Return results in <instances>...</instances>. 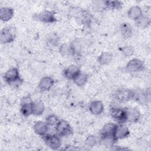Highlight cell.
<instances>
[{
	"mask_svg": "<svg viewBox=\"0 0 151 151\" xmlns=\"http://www.w3.org/2000/svg\"><path fill=\"white\" fill-rule=\"evenodd\" d=\"M150 24V19L144 14L140 17L138 19L135 21L136 25L141 29H145L147 28Z\"/></svg>",
	"mask_w": 151,
	"mask_h": 151,
	"instance_id": "d4e9b609",
	"label": "cell"
},
{
	"mask_svg": "<svg viewBox=\"0 0 151 151\" xmlns=\"http://www.w3.org/2000/svg\"><path fill=\"white\" fill-rule=\"evenodd\" d=\"M54 83V81L53 78L49 76H45L42 77L38 84V89L42 91H47L51 88Z\"/></svg>",
	"mask_w": 151,
	"mask_h": 151,
	"instance_id": "5bb4252c",
	"label": "cell"
},
{
	"mask_svg": "<svg viewBox=\"0 0 151 151\" xmlns=\"http://www.w3.org/2000/svg\"><path fill=\"white\" fill-rule=\"evenodd\" d=\"M32 100L29 96L23 97L20 102V111L25 117H28L32 114Z\"/></svg>",
	"mask_w": 151,
	"mask_h": 151,
	"instance_id": "30bf717a",
	"label": "cell"
},
{
	"mask_svg": "<svg viewBox=\"0 0 151 151\" xmlns=\"http://www.w3.org/2000/svg\"><path fill=\"white\" fill-rule=\"evenodd\" d=\"M72 55H79L81 51V45L78 39H75L69 45Z\"/></svg>",
	"mask_w": 151,
	"mask_h": 151,
	"instance_id": "7402d4cb",
	"label": "cell"
},
{
	"mask_svg": "<svg viewBox=\"0 0 151 151\" xmlns=\"http://www.w3.org/2000/svg\"><path fill=\"white\" fill-rule=\"evenodd\" d=\"M4 78L5 81L11 87L18 88L22 84L24 81L20 77L19 70L16 67L9 68L4 74Z\"/></svg>",
	"mask_w": 151,
	"mask_h": 151,
	"instance_id": "6da1fadb",
	"label": "cell"
},
{
	"mask_svg": "<svg viewBox=\"0 0 151 151\" xmlns=\"http://www.w3.org/2000/svg\"><path fill=\"white\" fill-rule=\"evenodd\" d=\"M113 55L112 54L107 51L102 52L100 55L98 57L97 61L100 65H106L112 60Z\"/></svg>",
	"mask_w": 151,
	"mask_h": 151,
	"instance_id": "603a6c76",
	"label": "cell"
},
{
	"mask_svg": "<svg viewBox=\"0 0 151 151\" xmlns=\"http://www.w3.org/2000/svg\"><path fill=\"white\" fill-rule=\"evenodd\" d=\"M130 134V131L124 123L116 124L114 131V138L117 141L120 139H123L127 137Z\"/></svg>",
	"mask_w": 151,
	"mask_h": 151,
	"instance_id": "8fae6325",
	"label": "cell"
},
{
	"mask_svg": "<svg viewBox=\"0 0 151 151\" xmlns=\"http://www.w3.org/2000/svg\"><path fill=\"white\" fill-rule=\"evenodd\" d=\"M80 73L81 71L79 67L75 64H72L64 70L63 75L65 78L73 80Z\"/></svg>",
	"mask_w": 151,
	"mask_h": 151,
	"instance_id": "4fadbf2b",
	"label": "cell"
},
{
	"mask_svg": "<svg viewBox=\"0 0 151 151\" xmlns=\"http://www.w3.org/2000/svg\"><path fill=\"white\" fill-rule=\"evenodd\" d=\"M149 94L147 91H143L141 90H133V100L139 102L140 104H146L149 100Z\"/></svg>",
	"mask_w": 151,
	"mask_h": 151,
	"instance_id": "9a60e30c",
	"label": "cell"
},
{
	"mask_svg": "<svg viewBox=\"0 0 151 151\" xmlns=\"http://www.w3.org/2000/svg\"><path fill=\"white\" fill-rule=\"evenodd\" d=\"M45 110V106L41 100H35L32 103V114L35 116L41 115Z\"/></svg>",
	"mask_w": 151,
	"mask_h": 151,
	"instance_id": "ffe728a7",
	"label": "cell"
},
{
	"mask_svg": "<svg viewBox=\"0 0 151 151\" xmlns=\"http://www.w3.org/2000/svg\"><path fill=\"white\" fill-rule=\"evenodd\" d=\"M16 29L14 27H7L2 29L0 33V41L2 44L12 42L16 37Z\"/></svg>",
	"mask_w": 151,
	"mask_h": 151,
	"instance_id": "277c9868",
	"label": "cell"
},
{
	"mask_svg": "<svg viewBox=\"0 0 151 151\" xmlns=\"http://www.w3.org/2000/svg\"><path fill=\"white\" fill-rule=\"evenodd\" d=\"M33 18L37 21L47 24L54 23L57 21V19L54 12L48 10L42 11L38 13L34 14Z\"/></svg>",
	"mask_w": 151,
	"mask_h": 151,
	"instance_id": "8992f818",
	"label": "cell"
},
{
	"mask_svg": "<svg viewBox=\"0 0 151 151\" xmlns=\"http://www.w3.org/2000/svg\"><path fill=\"white\" fill-rule=\"evenodd\" d=\"M55 129L57 134L60 137H68L72 134L73 132L71 126L65 120H60Z\"/></svg>",
	"mask_w": 151,
	"mask_h": 151,
	"instance_id": "5b68a950",
	"label": "cell"
},
{
	"mask_svg": "<svg viewBox=\"0 0 151 151\" xmlns=\"http://www.w3.org/2000/svg\"><path fill=\"white\" fill-rule=\"evenodd\" d=\"M60 120V119H59L58 116L54 114H50L45 119V122L49 126V127L51 126L55 127Z\"/></svg>",
	"mask_w": 151,
	"mask_h": 151,
	"instance_id": "4316f807",
	"label": "cell"
},
{
	"mask_svg": "<svg viewBox=\"0 0 151 151\" xmlns=\"http://www.w3.org/2000/svg\"><path fill=\"white\" fill-rule=\"evenodd\" d=\"M88 76L84 73H80L73 81L77 86L83 87L87 82Z\"/></svg>",
	"mask_w": 151,
	"mask_h": 151,
	"instance_id": "484cf974",
	"label": "cell"
},
{
	"mask_svg": "<svg viewBox=\"0 0 151 151\" xmlns=\"http://www.w3.org/2000/svg\"><path fill=\"white\" fill-rule=\"evenodd\" d=\"M97 139L94 136L90 135L86 138L85 140V143L88 147H93L97 143Z\"/></svg>",
	"mask_w": 151,
	"mask_h": 151,
	"instance_id": "f546056e",
	"label": "cell"
},
{
	"mask_svg": "<svg viewBox=\"0 0 151 151\" xmlns=\"http://www.w3.org/2000/svg\"><path fill=\"white\" fill-rule=\"evenodd\" d=\"M143 15V14L142 9L139 6L136 5L131 6L127 12L128 17L134 21L138 19Z\"/></svg>",
	"mask_w": 151,
	"mask_h": 151,
	"instance_id": "ac0fdd59",
	"label": "cell"
},
{
	"mask_svg": "<svg viewBox=\"0 0 151 151\" xmlns=\"http://www.w3.org/2000/svg\"><path fill=\"white\" fill-rule=\"evenodd\" d=\"M116 127V124H115V123H109L106 124L102 127V129H101V130L100 132V140L108 139H115L114 131H115Z\"/></svg>",
	"mask_w": 151,
	"mask_h": 151,
	"instance_id": "ba28073f",
	"label": "cell"
},
{
	"mask_svg": "<svg viewBox=\"0 0 151 151\" xmlns=\"http://www.w3.org/2000/svg\"><path fill=\"white\" fill-rule=\"evenodd\" d=\"M42 137L45 145L52 150H57L61 146V140L58 134L47 133Z\"/></svg>",
	"mask_w": 151,
	"mask_h": 151,
	"instance_id": "52a82bcc",
	"label": "cell"
},
{
	"mask_svg": "<svg viewBox=\"0 0 151 151\" xmlns=\"http://www.w3.org/2000/svg\"><path fill=\"white\" fill-rule=\"evenodd\" d=\"M88 109L91 114L100 115L104 110V104L103 102L100 100H94L90 103Z\"/></svg>",
	"mask_w": 151,
	"mask_h": 151,
	"instance_id": "2e32d148",
	"label": "cell"
},
{
	"mask_svg": "<svg viewBox=\"0 0 151 151\" xmlns=\"http://www.w3.org/2000/svg\"><path fill=\"white\" fill-rule=\"evenodd\" d=\"M106 9H109L111 10H117L122 8L123 2L120 1H104Z\"/></svg>",
	"mask_w": 151,
	"mask_h": 151,
	"instance_id": "cb8c5ba5",
	"label": "cell"
},
{
	"mask_svg": "<svg viewBox=\"0 0 151 151\" xmlns=\"http://www.w3.org/2000/svg\"><path fill=\"white\" fill-rule=\"evenodd\" d=\"M120 31L122 36L125 38L128 39L133 35V29L131 25L128 22H123L120 26Z\"/></svg>",
	"mask_w": 151,
	"mask_h": 151,
	"instance_id": "d6986e66",
	"label": "cell"
},
{
	"mask_svg": "<svg viewBox=\"0 0 151 151\" xmlns=\"http://www.w3.org/2000/svg\"><path fill=\"white\" fill-rule=\"evenodd\" d=\"M60 52L61 55L63 57L71 55V51L70 45H68L65 44H63V45H61V46L60 48Z\"/></svg>",
	"mask_w": 151,
	"mask_h": 151,
	"instance_id": "83f0119b",
	"label": "cell"
},
{
	"mask_svg": "<svg viewBox=\"0 0 151 151\" xmlns=\"http://www.w3.org/2000/svg\"><path fill=\"white\" fill-rule=\"evenodd\" d=\"M110 114L111 117L118 123V124L127 122V116L126 107L119 106H112L110 109Z\"/></svg>",
	"mask_w": 151,
	"mask_h": 151,
	"instance_id": "3957f363",
	"label": "cell"
},
{
	"mask_svg": "<svg viewBox=\"0 0 151 151\" xmlns=\"http://www.w3.org/2000/svg\"><path fill=\"white\" fill-rule=\"evenodd\" d=\"M127 122L134 123L139 121L141 114L139 110L136 107H126Z\"/></svg>",
	"mask_w": 151,
	"mask_h": 151,
	"instance_id": "7c38bea8",
	"label": "cell"
},
{
	"mask_svg": "<svg viewBox=\"0 0 151 151\" xmlns=\"http://www.w3.org/2000/svg\"><path fill=\"white\" fill-rule=\"evenodd\" d=\"M144 63L137 58L130 60L126 64V70L131 73H137L143 71L145 70Z\"/></svg>",
	"mask_w": 151,
	"mask_h": 151,
	"instance_id": "9c48e42d",
	"label": "cell"
},
{
	"mask_svg": "<svg viewBox=\"0 0 151 151\" xmlns=\"http://www.w3.org/2000/svg\"><path fill=\"white\" fill-rule=\"evenodd\" d=\"M49 126L46 122L42 121H38L35 123L33 126V129L34 132L38 135L43 136L46 134L48 131Z\"/></svg>",
	"mask_w": 151,
	"mask_h": 151,
	"instance_id": "e0dca14e",
	"label": "cell"
},
{
	"mask_svg": "<svg viewBox=\"0 0 151 151\" xmlns=\"http://www.w3.org/2000/svg\"><path fill=\"white\" fill-rule=\"evenodd\" d=\"M133 90L126 88H119L113 94L114 100L119 103H126L130 100H133Z\"/></svg>",
	"mask_w": 151,
	"mask_h": 151,
	"instance_id": "7a4b0ae2",
	"label": "cell"
},
{
	"mask_svg": "<svg viewBox=\"0 0 151 151\" xmlns=\"http://www.w3.org/2000/svg\"><path fill=\"white\" fill-rule=\"evenodd\" d=\"M121 51L123 54V55L125 57H129L132 56L134 53V48L131 45H127L125 47H123L121 49Z\"/></svg>",
	"mask_w": 151,
	"mask_h": 151,
	"instance_id": "f1b7e54d",
	"label": "cell"
},
{
	"mask_svg": "<svg viewBox=\"0 0 151 151\" xmlns=\"http://www.w3.org/2000/svg\"><path fill=\"white\" fill-rule=\"evenodd\" d=\"M14 15V9L9 7H2L0 10V19L3 21H9Z\"/></svg>",
	"mask_w": 151,
	"mask_h": 151,
	"instance_id": "44dd1931",
	"label": "cell"
}]
</instances>
